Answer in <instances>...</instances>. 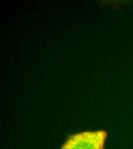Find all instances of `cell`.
<instances>
[{
    "label": "cell",
    "mask_w": 133,
    "mask_h": 149,
    "mask_svg": "<svg viewBox=\"0 0 133 149\" xmlns=\"http://www.w3.org/2000/svg\"><path fill=\"white\" fill-rule=\"evenodd\" d=\"M107 138L103 130L83 131L70 135L60 149H103Z\"/></svg>",
    "instance_id": "cell-1"
}]
</instances>
